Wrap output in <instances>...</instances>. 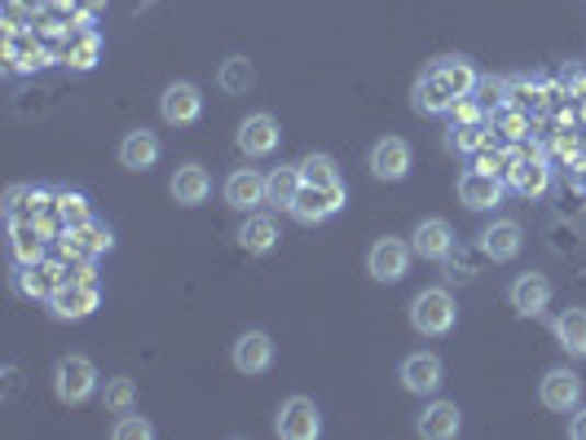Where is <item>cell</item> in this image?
<instances>
[{"mask_svg": "<svg viewBox=\"0 0 586 440\" xmlns=\"http://www.w3.org/2000/svg\"><path fill=\"white\" fill-rule=\"evenodd\" d=\"M19 291L32 295V300H49L63 282H67V269L54 264V260H41V264H19Z\"/></svg>", "mask_w": 586, "mask_h": 440, "instance_id": "e0dca14e", "label": "cell"}, {"mask_svg": "<svg viewBox=\"0 0 586 440\" xmlns=\"http://www.w3.org/2000/svg\"><path fill=\"white\" fill-rule=\"evenodd\" d=\"M98 54H102L98 32H84V41H80L76 49H67V58H71V67H76V71H89V67L98 63Z\"/></svg>", "mask_w": 586, "mask_h": 440, "instance_id": "836d02e7", "label": "cell"}, {"mask_svg": "<svg viewBox=\"0 0 586 440\" xmlns=\"http://www.w3.org/2000/svg\"><path fill=\"white\" fill-rule=\"evenodd\" d=\"M273 242H278V225L269 216H251L247 212V221L238 229V247L251 251V256H264V251H273Z\"/></svg>", "mask_w": 586, "mask_h": 440, "instance_id": "4316f807", "label": "cell"}, {"mask_svg": "<svg viewBox=\"0 0 586 440\" xmlns=\"http://www.w3.org/2000/svg\"><path fill=\"white\" fill-rule=\"evenodd\" d=\"M454 317H459L454 295L441 291V286H428L410 300V326L419 335H446V330H454Z\"/></svg>", "mask_w": 586, "mask_h": 440, "instance_id": "7a4b0ae2", "label": "cell"}, {"mask_svg": "<svg viewBox=\"0 0 586 440\" xmlns=\"http://www.w3.org/2000/svg\"><path fill=\"white\" fill-rule=\"evenodd\" d=\"M582 194H586V177H582Z\"/></svg>", "mask_w": 586, "mask_h": 440, "instance_id": "8d00e7d4", "label": "cell"}, {"mask_svg": "<svg viewBox=\"0 0 586 440\" xmlns=\"http://www.w3.org/2000/svg\"><path fill=\"white\" fill-rule=\"evenodd\" d=\"M172 199L181 203V207H199V203H207V194H212V177H207V168L203 163H181L177 172H172Z\"/></svg>", "mask_w": 586, "mask_h": 440, "instance_id": "ffe728a7", "label": "cell"}, {"mask_svg": "<svg viewBox=\"0 0 586 440\" xmlns=\"http://www.w3.org/2000/svg\"><path fill=\"white\" fill-rule=\"evenodd\" d=\"M216 80H221V89H225V93H247V89L256 84V71H251V63H247V58H225Z\"/></svg>", "mask_w": 586, "mask_h": 440, "instance_id": "f546056e", "label": "cell"}, {"mask_svg": "<svg viewBox=\"0 0 586 440\" xmlns=\"http://www.w3.org/2000/svg\"><path fill=\"white\" fill-rule=\"evenodd\" d=\"M459 427H463V414L454 400H432L419 414V436H428V440H450V436H459Z\"/></svg>", "mask_w": 586, "mask_h": 440, "instance_id": "cb8c5ba5", "label": "cell"}, {"mask_svg": "<svg viewBox=\"0 0 586 440\" xmlns=\"http://www.w3.org/2000/svg\"><path fill=\"white\" fill-rule=\"evenodd\" d=\"M54 392H58V400L63 405H80V400H89L93 392H98V365L89 361V357H63L58 365H54Z\"/></svg>", "mask_w": 586, "mask_h": 440, "instance_id": "3957f363", "label": "cell"}, {"mask_svg": "<svg viewBox=\"0 0 586 440\" xmlns=\"http://www.w3.org/2000/svg\"><path fill=\"white\" fill-rule=\"evenodd\" d=\"M441 357H432V352H410L406 361H402V383H406V392H415V396H432L437 387H441Z\"/></svg>", "mask_w": 586, "mask_h": 440, "instance_id": "9a60e30c", "label": "cell"}, {"mask_svg": "<svg viewBox=\"0 0 586 440\" xmlns=\"http://www.w3.org/2000/svg\"><path fill=\"white\" fill-rule=\"evenodd\" d=\"M269 365H273V339H269L264 330L238 335V343H234V370H243V374H264Z\"/></svg>", "mask_w": 586, "mask_h": 440, "instance_id": "d6986e66", "label": "cell"}, {"mask_svg": "<svg viewBox=\"0 0 586 440\" xmlns=\"http://www.w3.org/2000/svg\"><path fill=\"white\" fill-rule=\"evenodd\" d=\"M111 436H115V440H150L155 427H150L142 414H120L115 427H111Z\"/></svg>", "mask_w": 586, "mask_h": 440, "instance_id": "d6a6232c", "label": "cell"}, {"mask_svg": "<svg viewBox=\"0 0 586 440\" xmlns=\"http://www.w3.org/2000/svg\"><path fill=\"white\" fill-rule=\"evenodd\" d=\"M507 300H511V308H516L520 317H538V313L551 304V282H546L542 273H520V278L511 282Z\"/></svg>", "mask_w": 586, "mask_h": 440, "instance_id": "ac0fdd59", "label": "cell"}, {"mask_svg": "<svg viewBox=\"0 0 586 440\" xmlns=\"http://www.w3.org/2000/svg\"><path fill=\"white\" fill-rule=\"evenodd\" d=\"M159 115H164L168 124H177V128H190V124L203 120V93H199L194 84L177 80V84L164 89V98H159Z\"/></svg>", "mask_w": 586, "mask_h": 440, "instance_id": "52a82bcc", "label": "cell"}, {"mask_svg": "<svg viewBox=\"0 0 586 440\" xmlns=\"http://www.w3.org/2000/svg\"><path fill=\"white\" fill-rule=\"evenodd\" d=\"M349 203V194H336V190H318V185H301V194H296V203H291L286 212L296 216L301 225H323V221H331L340 207Z\"/></svg>", "mask_w": 586, "mask_h": 440, "instance_id": "ba28073f", "label": "cell"}, {"mask_svg": "<svg viewBox=\"0 0 586 440\" xmlns=\"http://www.w3.org/2000/svg\"><path fill=\"white\" fill-rule=\"evenodd\" d=\"M10 229H14V260L41 264L45 260V229L36 221H10Z\"/></svg>", "mask_w": 586, "mask_h": 440, "instance_id": "484cf974", "label": "cell"}, {"mask_svg": "<svg viewBox=\"0 0 586 440\" xmlns=\"http://www.w3.org/2000/svg\"><path fill=\"white\" fill-rule=\"evenodd\" d=\"M301 172H305V185L349 194V190H345V177H340V168H336V159H331V155H309V159L301 163Z\"/></svg>", "mask_w": 586, "mask_h": 440, "instance_id": "83f0119b", "label": "cell"}, {"mask_svg": "<svg viewBox=\"0 0 586 440\" xmlns=\"http://www.w3.org/2000/svg\"><path fill=\"white\" fill-rule=\"evenodd\" d=\"M115 247V234L106 229V225H98V221H89V225H80V229H63V251L71 256V260H98L102 251H111Z\"/></svg>", "mask_w": 586, "mask_h": 440, "instance_id": "7c38bea8", "label": "cell"}, {"mask_svg": "<svg viewBox=\"0 0 586 440\" xmlns=\"http://www.w3.org/2000/svg\"><path fill=\"white\" fill-rule=\"evenodd\" d=\"M410 256H415L410 242H402V238H380V242L367 251V269H371L375 282H402V278L410 273Z\"/></svg>", "mask_w": 586, "mask_h": 440, "instance_id": "5b68a950", "label": "cell"}, {"mask_svg": "<svg viewBox=\"0 0 586 440\" xmlns=\"http://www.w3.org/2000/svg\"><path fill=\"white\" fill-rule=\"evenodd\" d=\"M278 436L282 440H318L323 436V414L309 396H291L278 409Z\"/></svg>", "mask_w": 586, "mask_h": 440, "instance_id": "277c9868", "label": "cell"}, {"mask_svg": "<svg viewBox=\"0 0 586 440\" xmlns=\"http://www.w3.org/2000/svg\"><path fill=\"white\" fill-rule=\"evenodd\" d=\"M507 185H511L516 194H525V199H542V194L551 190V168H546L542 159H511Z\"/></svg>", "mask_w": 586, "mask_h": 440, "instance_id": "44dd1931", "label": "cell"}, {"mask_svg": "<svg viewBox=\"0 0 586 440\" xmlns=\"http://www.w3.org/2000/svg\"><path fill=\"white\" fill-rule=\"evenodd\" d=\"M555 339L568 352L586 357V308H564V317H555Z\"/></svg>", "mask_w": 586, "mask_h": 440, "instance_id": "f1b7e54d", "label": "cell"}, {"mask_svg": "<svg viewBox=\"0 0 586 440\" xmlns=\"http://www.w3.org/2000/svg\"><path fill=\"white\" fill-rule=\"evenodd\" d=\"M278 120L273 115H247L243 124H238V150L247 155V159H264V155H273L278 150Z\"/></svg>", "mask_w": 586, "mask_h": 440, "instance_id": "8fae6325", "label": "cell"}, {"mask_svg": "<svg viewBox=\"0 0 586 440\" xmlns=\"http://www.w3.org/2000/svg\"><path fill=\"white\" fill-rule=\"evenodd\" d=\"M410 172V146L402 137H384L371 150V177L375 181H402Z\"/></svg>", "mask_w": 586, "mask_h": 440, "instance_id": "5bb4252c", "label": "cell"}, {"mask_svg": "<svg viewBox=\"0 0 586 440\" xmlns=\"http://www.w3.org/2000/svg\"><path fill=\"white\" fill-rule=\"evenodd\" d=\"M568 436H573V440H586V409H577V414H573V422H568Z\"/></svg>", "mask_w": 586, "mask_h": 440, "instance_id": "d590c367", "label": "cell"}, {"mask_svg": "<svg viewBox=\"0 0 586 440\" xmlns=\"http://www.w3.org/2000/svg\"><path fill=\"white\" fill-rule=\"evenodd\" d=\"M102 396H106V409H115V414H133L137 387H133V379H111Z\"/></svg>", "mask_w": 586, "mask_h": 440, "instance_id": "1f68e13d", "label": "cell"}, {"mask_svg": "<svg viewBox=\"0 0 586 440\" xmlns=\"http://www.w3.org/2000/svg\"><path fill=\"white\" fill-rule=\"evenodd\" d=\"M98 304H102V295H98V286L84 282V278H67V282L49 295V308H54L58 321H80V317H89Z\"/></svg>", "mask_w": 586, "mask_h": 440, "instance_id": "8992f818", "label": "cell"}, {"mask_svg": "<svg viewBox=\"0 0 586 440\" xmlns=\"http://www.w3.org/2000/svg\"><path fill=\"white\" fill-rule=\"evenodd\" d=\"M481 142H485V137H481L476 124H463V128L450 133V146H454V150H481Z\"/></svg>", "mask_w": 586, "mask_h": 440, "instance_id": "e575fe53", "label": "cell"}, {"mask_svg": "<svg viewBox=\"0 0 586 440\" xmlns=\"http://www.w3.org/2000/svg\"><path fill=\"white\" fill-rule=\"evenodd\" d=\"M520 247H525V229L516 225V221H494V225H485L481 229V251L489 256V260H516L520 256Z\"/></svg>", "mask_w": 586, "mask_h": 440, "instance_id": "2e32d148", "label": "cell"}, {"mask_svg": "<svg viewBox=\"0 0 586 440\" xmlns=\"http://www.w3.org/2000/svg\"><path fill=\"white\" fill-rule=\"evenodd\" d=\"M538 396H542V405H546L551 414H573L577 400H582V379H577L573 370H564V365H560V370H546Z\"/></svg>", "mask_w": 586, "mask_h": 440, "instance_id": "30bf717a", "label": "cell"}, {"mask_svg": "<svg viewBox=\"0 0 586 440\" xmlns=\"http://www.w3.org/2000/svg\"><path fill=\"white\" fill-rule=\"evenodd\" d=\"M476 67L467 58H441L419 84H415V111L424 115H450V106L459 98H472L476 93Z\"/></svg>", "mask_w": 586, "mask_h": 440, "instance_id": "6da1fadb", "label": "cell"}, {"mask_svg": "<svg viewBox=\"0 0 586 440\" xmlns=\"http://www.w3.org/2000/svg\"><path fill=\"white\" fill-rule=\"evenodd\" d=\"M225 203L234 212H256L264 203V177L256 168H238L229 181H225Z\"/></svg>", "mask_w": 586, "mask_h": 440, "instance_id": "7402d4cb", "label": "cell"}, {"mask_svg": "<svg viewBox=\"0 0 586 440\" xmlns=\"http://www.w3.org/2000/svg\"><path fill=\"white\" fill-rule=\"evenodd\" d=\"M415 242V256H424V260H450L454 256V229H450V221H441V216H432V221H419L415 225V234H410Z\"/></svg>", "mask_w": 586, "mask_h": 440, "instance_id": "4fadbf2b", "label": "cell"}, {"mask_svg": "<svg viewBox=\"0 0 586 440\" xmlns=\"http://www.w3.org/2000/svg\"><path fill=\"white\" fill-rule=\"evenodd\" d=\"M120 163H124L128 172H150V168L159 163V137L146 133V128L128 133V137L120 142Z\"/></svg>", "mask_w": 586, "mask_h": 440, "instance_id": "603a6c76", "label": "cell"}, {"mask_svg": "<svg viewBox=\"0 0 586 440\" xmlns=\"http://www.w3.org/2000/svg\"><path fill=\"white\" fill-rule=\"evenodd\" d=\"M459 203L472 207V212L498 207V203H503V181H498V172H489V168L463 172V177H459Z\"/></svg>", "mask_w": 586, "mask_h": 440, "instance_id": "9c48e42d", "label": "cell"}, {"mask_svg": "<svg viewBox=\"0 0 586 440\" xmlns=\"http://www.w3.org/2000/svg\"><path fill=\"white\" fill-rule=\"evenodd\" d=\"M301 185H305L301 163H296V168H273V172L264 177V203L291 207V203H296V194H301Z\"/></svg>", "mask_w": 586, "mask_h": 440, "instance_id": "d4e9b609", "label": "cell"}, {"mask_svg": "<svg viewBox=\"0 0 586 440\" xmlns=\"http://www.w3.org/2000/svg\"><path fill=\"white\" fill-rule=\"evenodd\" d=\"M89 221H93L89 199H84V194L63 190V194H58V225H63V229H80V225H89Z\"/></svg>", "mask_w": 586, "mask_h": 440, "instance_id": "4dcf8cb0", "label": "cell"}]
</instances>
